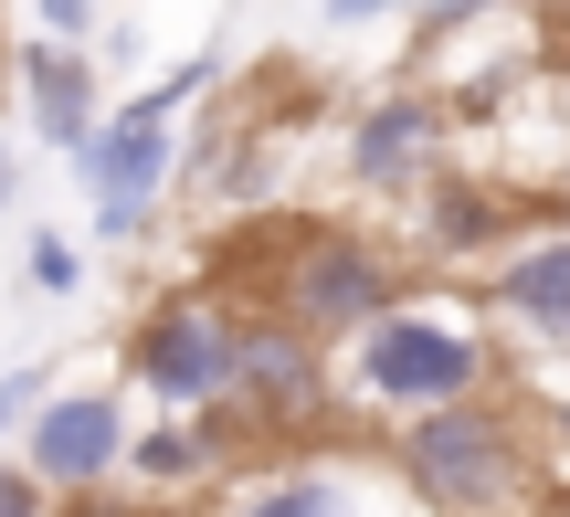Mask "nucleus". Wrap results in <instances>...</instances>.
I'll return each mask as SVG.
<instances>
[{"label":"nucleus","mask_w":570,"mask_h":517,"mask_svg":"<svg viewBox=\"0 0 570 517\" xmlns=\"http://www.w3.org/2000/svg\"><path fill=\"white\" fill-rule=\"evenodd\" d=\"M412 243H423V265H465V253H497V243H518V201L454 159L444 180L412 201Z\"/></svg>","instance_id":"obj_11"},{"label":"nucleus","mask_w":570,"mask_h":517,"mask_svg":"<svg viewBox=\"0 0 570 517\" xmlns=\"http://www.w3.org/2000/svg\"><path fill=\"white\" fill-rule=\"evenodd\" d=\"M391 486L412 497V517H518L550 497V465H539V422L518 412V391L454 401V412H423L381 444Z\"/></svg>","instance_id":"obj_2"},{"label":"nucleus","mask_w":570,"mask_h":517,"mask_svg":"<svg viewBox=\"0 0 570 517\" xmlns=\"http://www.w3.org/2000/svg\"><path fill=\"white\" fill-rule=\"evenodd\" d=\"M338 159H348V190H370V201H423L454 169V106L433 84H391V96H370L348 117Z\"/></svg>","instance_id":"obj_7"},{"label":"nucleus","mask_w":570,"mask_h":517,"mask_svg":"<svg viewBox=\"0 0 570 517\" xmlns=\"http://www.w3.org/2000/svg\"><path fill=\"white\" fill-rule=\"evenodd\" d=\"M539 465H560V486H570V391L539 412Z\"/></svg>","instance_id":"obj_16"},{"label":"nucleus","mask_w":570,"mask_h":517,"mask_svg":"<svg viewBox=\"0 0 570 517\" xmlns=\"http://www.w3.org/2000/svg\"><path fill=\"white\" fill-rule=\"evenodd\" d=\"M402 296H412V265L360 222H275L265 232V317L317 338L327 359L348 338H370Z\"/></svg>","instance_id":"obj_3"},{"label":"nucleus","mask_w":570,"mask_h":517,"mask_svg":"<svg viewBox=\"0 0 570 517\" xmlns=\"http://www.w3.org/2000/svg\"><path fill=\"white\" fill-rule=\"evenodd\" d=\"M127 517H202V507H127Z\"/></svg>","instance_id":"obj_19"},{"label":"nucleus","mask_w":570,"mask_h":517,"mask_svg":"<svg viewBox=\"0 0 570 517\" xmlns=\"http://www.w3.org/2000/svg\"><path fill=\"white\" fill-rule=\"evenodd\" d=\"M127 444H138L127 391H53L11 455H21V476H32L53 507H96L106 486L127 497Z\"/></svg>","instance_id":"obj_6"},{"label":"nucleus","mask_w":570,"mask_h":517,"mask_svg":"<svg viewBox=\"0 0 570 517\" xmlns=\"http://www.w3.org/2000/svg\"><path fill=\"white\" fill-rule=\"evenodd\" d=\"M518 517H570V486H550V497H539V507H518Z\"/></svg>","instance_id":"obj_18"},{"label":"nucleus","mask_w":570,"mask_h":517,"mask_svg":"<svg viewBox=\"0 0 570 517\" xmlns=\"http://www.w3.org/2000/svg\"><path fill=\"white\" fill-rule=\"evenodd\" d=\"M11 201H21V159L0 148V211H11Z\"/></svg>","instance_id":"obj_17"},{"label":"nucleus","mask_w":570,"mask_h":517,"mask_svg":"<svg viewBox=\"0 0 570 517\" xmlns=\"http://www.w3.org/2000/svg\"><path fill=\"white\" fill-rule=\"evenodd\" d=\"M127 380L159 401L169 422H212L233 412V380H244V307L212 286H180L127 328Z\"/></svg>","instance_id":"obj_4"},{"label":"nucleus","mask_w":570,"mask_h":517,"mask_svg":"<svg viewBox=\"0 0 570 517\" xmlns=\"http://www.w3.org/2000/svg\"><path fill=\"white\" fill-rule=\"evenodd\" d=\"M0 517H63V507H53V497L32 486V476H21V455L0 465Z\"/></svg>","instance_id":"obj_15"},{"label":"nucleus","mask_w":570,"mask_h":517,"mask_svg":"<svg viewBox=\"0 0 570 517\" xmlns=\"http://www.w3.org/2000/svg\"><path fill=\"white\" fill-rule=\"evenodd\" d=\"M53 401V380H42V359H11L0 370V465H11V434H32V412Z\"/></svg>","instance_id":"obj_13"},{"label":"nucleus","mask_w":570,"mask_h":517,"mask_svg":"<svg viewBox=\"0 0 570 517\" xmlns=\"http://www.w3.org/2000/svg\"><path fill=\"white\" fill-rule=\"evenodd\" d=\"M487 391H508V370H497V328H487L475 296L412 286L370 338L338 349V412L391 422V434L423 422V412H454V401H487Z\"/></svg>","instance_id":"obj_1"},{"label":"nucleus","mask_w":570,"mask_h":517,"mask_svg":"<svg viewBox=\"0 0 570 517\" xmlns=\"http://www.w3.org/2000/svg\"><path fill=\"white\" fill-rule=\"evenodd\" d=\"M75 180H85V201H96V243H138V232L159 222V190H180V127L117 106V117L75 148Z\"/></svg>","instance_id":"obj_8"},{"label":"nucleus","mask_w":570,"mask_h":517,"mask_svg":"<svg viewBox=\"0 0 570 517\" xmlns=\"http://www.w3.org/2000/svg\"><path fill=\"white\" fill-rule=\"evenodd\" d=\"M21 286H32V296H75V286H85V253L63 243V232H32V253H21Z\"/></svg>","instance_id":"obj_14"},{"label":"nucleus","mask_w":570,"mask_h":517,"mask_svg":"<svg viewBox=\"0 0 570 517\" xmlns=\"http://www.w3.org/2000/svg\"><path fill=\"white\" fill-rule=\"evenodd\" d=\"M11 74H21V117H32V138L63 148V159L117 117V106H106V63H96V53H42V42H21Z\"/></svg>","instance_id":"obj_10"},{"label":"nucleus","mask_w":570,"mask_h":517,"mask_svg":"<svg viewBox=\"0 0 570 517\" xmlns=\"http://www.w3.org/2000/svg\"><path fill=\"white\" fill-rule=\"evenodd\" d=\"M212 517H412V497L391 486V465H360L348 444H296V455H254L212 497Z\"/></svg>","instance_id":"obj_5"},{"label":"nucleus","mask_w":570,"mask_h":517,"mask_svg":"<svg viewBox=\"0 0 570 517\" xmlns=\"http://www.w3.org/2000/svg\"><path fill=\"white\" fill-rule=\"evenodd\" d=\"M487 328H508L518 349H550L570 359V222L550 232H518L508 253H497V275H487Z\"/></svg>","instance_id":"obj_9"},{"label":"nucleus","mask_w":570,"mask_h":517,"mask_svg":"<svg viewBox=\"0 0 570 517\" xmlns=\"http://www.w3.org/2000/svg\"><path fill=\"white\" fill-rule=\"evenodd\" d=\"M212 84H223V42H202V53H180V63H169V74H159V84H148V96H127V106L169 127V117H180L190 96H212Z\"/></svg>","instance_id":"obj_12"}]
</instances>
